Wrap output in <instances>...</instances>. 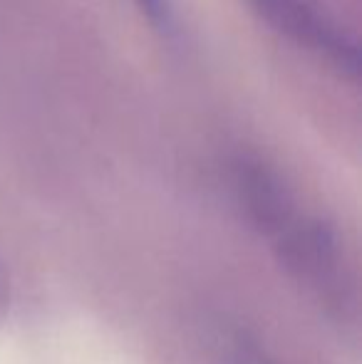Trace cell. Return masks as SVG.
<instances>
[{"label": "cell", "mask_w": 362, "mask_h": 364, "mask_svg": "<svg viewBox=\"0 0 362 364\" xmlns=\"http://www.w3.org/2000/svg\"><path fill=\"white\" fill-rule=\"evenodd\" d=\"M256 3L280 33L325 55L345 73L358 75V50L353 40L315 0H256Z\"/></svg>", "instance_id": "7a4b0ae2"}, {"label": "cell", "mask_w": 362, "mask_h": 364, "mask_svg": "<svg viewBox=\"0 0 362 364\" xmlns=\"http://www.w3.org/2000/svg\"><path fill=\"white\" fill-rule=\"evenodd\" d=\"M238 191L248 218L266 235H280L295 220L283 186L261 168H246L238 176Z\"/></svg>", "instance_id": "3957f363"}, {"label": "cell", "mask_w": 362, "mask_h": 364, "mask_svg": "<svg viewBox=\"0 0 362 364\" xmlns=\"http://www.w3.org/2000/svg\"><path fill=\"white\" fill-rule=\"evenodd\" d=\"M275 243L280 263L300 283L313 285L328 297H338L343 292L338 238L323 220L295 218L283 233L275 235Z\"/></svg>", "instance_id": "6da1fadb"}, {"label": "cell", "mask_w": 362, "mask_h": 364, "mask_svg": "<svg viewBox=\"0 0 362 364\" xmlns=\"http://www.w3.org/2000/svg\"><path fill=\"white\" fill-rule=\"evenodd\" d=\"M216 347L223 364H278L256 337L238 327L218 332Z\"/></svg>", "instance_id": "277c9868"}, {"label": "cell", "mask_w": 362, "mask_h": 364, "mask_svg": "<svg viewBox=\"0 0 362 364\" xmlns=\"http://www.w3.org/2000/svg\"><path fill=\"white\" fill-rule=\"evenodd\" d=\"M144 5L151 10L154 15H159V10H161V0H144Z\"/></svg>", "instance_id": "5b68a950"}]
</instances>
